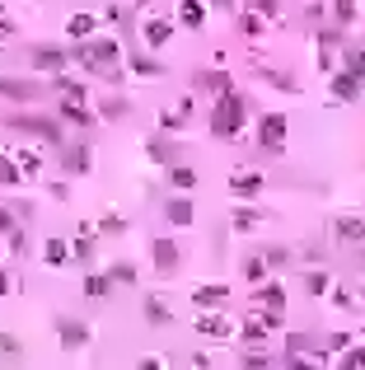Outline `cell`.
<instances>
[{"label": "cell", "mask_w": 365, "mask_h": 370, "mask_svg": "<svg viewBox=\"0 0 365 370\" xmlns=\"http://www.w3.org/2000/svg\"><path fill=\"white\" fill-rule=\"evenodd\" d=\"M243 122H248V99H243L239 90H230V94H221L216 99V108H211V136L216 141H234V136L243 132Z\"/></svg>", "instance_id": "2"}, {"label": "cell", "mask_w": 365, "mask_h": 370, "mask_svg": "<svg viewBox=\"0 0 365 370\" xmlns=\"http://www.w3.org/2000/svg\"><path fill=\"white\" fill-rule=\"evenodd\" d=\"M337 235H342V239H361V235H365V225L351 221V216H342V221H337Z\"/></svg>", "instance_id": "38"}, {"label": "cell", "mask_w": 365, "mask_h": 370, "mask_svg": "<svg viewBox=\"0 0 365 370\" xmlns=\"http://www.w3.org/2000/svg\"><path fill=\"white\" fill-rule=\"evenodd\" d=\"M258 300H263L267 314H281V310H286V291H281L277 281H272V286H263V295H258Z\"/></svg>", "instance_id": "23"}, {"label": "cell", "mask_w": 365, "mask_h": 370, "mask_svg": "<svg viewBox=\"0 0 365 370\" xmlns=\"http://www.w3.org/2000/svg\"><path fill=\"white\" fill-rule=\"evenodd\" d=\"M10 127H14V132H28V136H43L47 146H61V122H56V117H38V112H14Z\"/></svg>", "instance_id": "3"}, {"label": "cell", "mask_w": 365, "mask_h": 370, "mask_svg": "<svg viewBox=\"0 0 365 370\" xmlns=\"http://www.w3.org/2000/svg\"><path fill=\"white\" fill-rule=\"evenodd\" d=\"M337 366H342V370H365V347H347Z\"/></svg>", "instance_id": "36"}, {"label": "cell", "mask_w": 365, "mask_h": 370, "mask_svg": "<svg viewBox=\"0 0 365 370\" xmlns=\"http://www.w3.org/2000/svg\"><path fill=\"white\" fill-rule=\"evenodd\" d=\"M328 347H332V352H347V347H351V337H347V333H332Z\"/></svg>", "instance_id": "48"}, {"label": "cell", "mask_w": 365, "mask_h": 370, "mask_svg": "<svg viewBox=\"0 0 365 370\" xmlns=\"http://www.w3.org/2000/svg\"><path fill=\"white\" fill-rule=\"evenodd\" d=\"M0 94L14 103H33L38 94H43V85L38 80H19V75H0Z\"/></svg>", "instance_id": "6"}, {"label": "cell", "mask_w": 365, "mask_h": 370, "mask_svg": "<svg viewBox=\"0 0 365 370\" xmlns=\"http://www.w3.org/2000/svg\"><path fill=\"white\" fill-rule=\"evenodd\" d=\"M122 112H127V99H117V94H112V99H103V108H99V117H108V122H117Z\"/></svg>", "instance_id": "37"}, {"label": "cell", "mask_w": 365, "mask_h": 370, "mask_svg": "<svg viewBox=\"0 0 365 370\" xmlns=\"http://www.w3.org/2000/svg\"><path fill=\"white\" fill-rule=\"evenodd\" d=\"M169 33H174V28H169V19H145V23H141L145 47H164V43H169Z\"/></svg>", "instance_id": "15"}, {"label": "cell", "mask_w": 365, "mask_h": 370, "mask_svg": "<svg viewBox=\"0 0 365 370\" xmlns=\"http://www.w3.org/2000/svg\"><path fill=\"white\" fill-rule=\"evenodd\" d=\"M267 366H272V361L258 356V352H253V356H243V370H267Z\"/></svg>", "instance_id": "47"}, {"label": "cell", "mask_w": 365, "mask_h": 370, "mask_svg": "<svg viewBox=\"0 0 365 370\" xmlns=\"http://www.w3.org/2000/svg\"><path fill=\"white\" fill-rule=\"evenodd\" d=\"M145 150H150V159H155V164H169V169L178 164V141H169V136H155Z\"/></svg>", "instance_id": "13"}, {"label": "cell", "mask_w": 365, "mask_h": 370, "mask_svg": "<svg viewBox=\"0 0 365 370\" xmlns=\"http://www.w3.org/2000/svg\"><path fill=\"white\" fill-rule=\"evenodd\" d=\"M56 117H66V122H75V127H94L99 112L85 108V99H66V103H56Z\"/></svg>", "instance_id": "9"}, {"label": "cell", "mask_w": 365, "mask_h": 370, "mask_svg": "<svg viewBox=\"0 0 365 370\" xmlns=\"http://www.w3.org/2000/svg\"><path fill=\"white\" fill-rule=\"evenodd\" d=\"M263 272H267L263 258H248V263H243V277H248V281H263Z\"/></svg>", "instance_id": "42"}, {"label": "cell", "mask_w": 365, "mask_h": 370, "mask_svg": "<svg viewBox=\"0 0 365 370\" xmlns=\"http://www.w3.org/2000/svg\"><path fill=\"white\" fill-rule=\"evenodd\" d=\"M197 333L211 337V342H221V337H230V324H225L221 314H201V319H197Z\"/></svg>", "instance_id": "20"}, {"label": "cell", "mask_w": 365, "mask_h": 370, "mask_svg": "<svg viewBox=\"0 0 365 370\" xmlns=\"http://www.w3.org/2000/svg\"><path fill=\"white\" fill-rule=\"evenodd\" d=\"M192 305H197L201 314L216 310V305H225V286H197V291H192Z\"/></svg>", "instance_id": "19"}, {"label": "cell", "mask_w": 365, "mask_h": 370, "mask_svg": "<svg viewBox=\"0 0 365 370\" xmlns=\"http://www.w3.org/2000/svg\"><path fill=\"white\" fill-rule=\"evenodd\" d=\"M319 43H323V47H337V43H342V28H323Z\"/></svg>", "instance_id": "46"}, {"label": "cell", "mask_w": 365, "mask_h": 370, "mask_svg": "<svg viewBox=\"0 0 365 370\" xmlns=\"http://www.w3.org/2000/svg\"><path fill=\"white\" fill-rule=\"evenodd\" d=\"M230 192H234V197H258V192H263V179H258V174H243V169H239V174L230 179Z\"/></svg>", "instance_id": "18"}, {"label": "cell", "mask_w": 365, "mask_h": 370, "mask_svg": "<svg viewBox=\"0 0 365 370\" xmlns=\"http://www.w3.org/2000/svg\"><path fill=\"white\" fill-rule=\"evenodd\" d=\"M332 99L356 103V99H361V80H356V75H347V70H337V75H332Z\"/></svg>", "instance_id": "12"}, {"label": "cell", "mask_w": 365, "mask_h": 370, "mask_svg": "<svg viewBox=\"0 0 365 370\" xmlns=\"http://www.w3.org/2000/svg\"><path fill=\"white\" fill-rule=\"evenodd\" d=\"M150 253H155V272H164V277L178 268V244H174V239H155Z\"/></svg>", "instance_id": "11"}, {"label": "cell", "mask_w": 365, "mask_h": 370, "mask_svg": "<svg viewBox=\"0 0 365 370\" xmlns=\"http://www.w3.org/2000/svg\"><path fill=\"white\" fill-rule=\"evenodd\" d=\"M70 56H75L85 70L112 80V85L122 80V47H117V38H108V33H94L89 43H75V47H70Z\"/></svg>", "instance_id": "1"}, {"label": "cell", "mask_w": 365, "mask_h": 370, "mask_svg": "<svg viewBox=\"0 0 365 370\" xmlns=\"http://www.w3.org/2000/svg\"><path fill=\"white\" fill-rule=\"evenodd\" d=\"M108 277H112V286H136V268L132 263H112Z\"/></svg>", "instance_id": "31"}, {"label": "cell", "mask_w": 365, "mask_h": 370, "mask_svg": "<svg viewBox=\"0 0 365 370\" xmlns=\"http://www.w3.org/2000/svg\"><path fill=\"white\" fill-rule=\"evenodd\" d=\"M14 230H19V225H14V211L0 206V235H14Z\"/></svg>", "instance_id": "45"}, {"label": "cell", "mask_w": 365, "mask_h": 370, "mask_svg": "<svg viewBox=\"0 0 365 370\" xmlns=\"http://www.w3.org/2000/svg\"><path fill=\"white\" fill-rule=\"evenodd\" d=\"M286 132H290L286 112H263V117H258V146L263 150H281L286 146Z\"/></svg>", "instance_id": "5"}, {"label": "cell", "mask_w": 365, "mask_h": 370, "mask_svg": "<svg viewBox=\"0 0 365 370\" xmlns=\"http://www.w3.org/2000/svg\"><path fill=\"white\" fill-rule=\"evenodd\" d=\"M332 14H337V23H351V19H356V0H337V5H332Z\"/></svg>", "instance_id": "40"}, {"label": "cell", "mask_w": 365, "mask_h": 370, "mask_svg": "<svg viewBox=\"0 0 365 370\" xmlns=\"http://www.w3.org/2000/svg\"><path fill=\"white\" fill-rule=\"evenodd\" d=\"M263 28H267V14L248 5V10L239 14V33H248V38H253V33H263Z\"/></svg>", "instance_id": "25"}, {"label": "cell", "mask_w": 365, "mask_h": 370, "mask_svg": "<svg viewBox=\"0 0 365 370\" xmlns=\"http://www.w3.org/2000/svg\"><path fill=\"white\" fill-rule=\"evenodd\" d=\"M14 183H23V169L14 155H0V188H14Z\"/></svg>", "instance_id": "24"}, {"label": "cell", "mask_w": 365, "mask_h": 370, "mask_svg": "<svg viewBox=\"0 0 365 370\" xmlns=\"http://www.w3.org/2000/svg\"><path fill=\"white\" fill-rule=\"evenodd\" d=\"M0 352H5V356H14V352H19V342H14L10 333H0Z\"/></svg>", "instance_id": "49"}, {"label": "cell", "mask_w": 365, "mask_h": 370, "mask_svg": "<svg viewBox=\"0 0 365 370\" xmlns=\"http://www.w3.org/2000/svg\"><path fill=\"white\" fill-rule=\"evenodd\" d=\"M108 291H112V277H108V272H89V277H85V295H89V300H103Z\"/></svg>", "instance_id": "22"}, {"label": "cell", "mask_w": 365, "mask_h": 370, "mask_svg": "<svg viewBox=\"0 0 365 370\" xmlns=\"http://www.w3.org/2000/svg\"><path fill=\"white\" fill-rule=\"evenodd\" d=\"M61 164H66L70 174H85V169H89V141H75V146H66V150H61Z\"/></svg>", "instance_id": "14"}, {"label": "cell", "mask_w": 365, "mask_h": 370, "mask_svg": "<svg viewBox=\"0 0 365 370\" xmlns=\"http://www.w3.org/2000/svg\"><path fill=\"white\" fill-rule=\"evenodd\" d=\"M141 370H164V366H159V361L150 356V361H141Z\"/></svg>", "instance_id": "52"}, {"label": "cell", "mask_w": 365, "mask_h": 370, "mask_svg": "<svg viewBox=\"0 0 365 370\" xmlns=\"http://www.w3.org/2000/svg\"><path fill=\"white\" fill-rule=\"evenodd\" d=\"M178 23H183V28H201V23H206V5H201V0H183V5H178Z\"/></svg>", "instance_id": "16"}, {"label": "cell", "mask_w": 365, "mask_h": 370, "mask_svg": "<svg viewBox=\"0 0 365 370\" xmlns=\"http://www.w3.org/2000/svg\"><path fill=\"white\" fill-rule=\"evenodd\" d=\"M66 33H70V43H89V38L99 33V19H94L89 10H75L66 19Z\"/></svg>", "instance_id": "8"}, {"label": "cell", "mask_w": 365, "mask_h": 370, "mask_svg": "<svg viewBox=\"0 0 365 370\" xmlns=\"http://www.w3.org/2000/svg\"><path fill=\"white\" fill-rule=\"evenodd\" d=\"M99 230H103V235H122V230H127V221H122V216H108Z\"/></svg>", "instance_id": "44"}, {"label": "cell", "mask_w": 365, "mask_h": 370, "mask_svg": "<svg viewBox=\"0 0 365 370\" xmlns=\"http://www.w3.org/2000/svg\"><path fill=\"white\" fill-rule=\"evenodd\" d=\"M52 90H61L66 99H85V85H80V80H70V75H56V80H52Z\"/></svg>", "instance_id": "33"}, {"label": "cell", "mask_w": 365, "mask_h": 370, "mask_svg": "<svg viewBox=\"0 0 365 370\" xmlns=\"http://www.w3.org/2000/svg\"><path fill=\"white\" fill-rule=\"evenodd\" d=\"M192 85H197V90H211V94H230L234 85H230V75H225V70H197V75H192Z\"/></svg>", "instance_id": "10"}, {"label": "cell", "mask_w": 365, "mask_h": 370, "mask_svg": "<svg viewBox=\"0 0 365 370\" xmlns=\"http://www.w3.org/2000/svg\"><path fill=\"white\" fill-rule=\"evenodd\" d=\"M188 117H192V99H183L174 112H164V132H178V127H188Z\"/></svg>", "instance_id": "28"}, {"label": "cell", "mask_w": 365, "mask_h": 370, "mask_svg": "<svg viewBox=\"0 0 365 370\" xmlns=\"http://www.w3.org/2000/svg\"><path fill=\"white\" fill-rule=\"evenodd\" d=\"M164 216H169V225H192V202L188 197H169Z\"/></svg>", "instance_id": "21"}, {"label": "cell", "mask_w": 365, "mask_h": 370, "mask_svg": "<svg viewBox=\"0 0 365 370\" xmlns=\"http://www.w3.org/2000/svg\"><path fill=\"white\" fill-rule=\"evenodd\" d=\"M263 333H267L263 324H248L243 328V342H248V347H263Z\"/></svg>", "instance_id": "43"}, {"label": "cell", "mask_w": 365, "mask_h": 370, "mask_svg": "<svg viewBox=\"0 0 365 370\" xmlns=\"http://www.w3.org/2000/svg\"><path fill=\"white\" fill-rule=\"evenodd\" d=\"M145 319H150V324H155V328H164V324H169V310H164V305L155 300V295L145 300Z\"/></svg>", "instance_id": "35"}, {"label": "cell", "mask_w": 365, "mask_h": 370, "mask_svg": "<svg viewBox=\"0 0 365 370\" xmlns=\"http://www.w3.org/2000/svg\"><path fill=\"white\" fill-rule=\"evenodd\" d=\"M263 263H267V268H286L290 253H286V248H263Z\"/></svg>", "instance_id": "39"}, {"label": "cell", "mask_w": 365, "mask_h": 370, "mask_svg": "<svg viewBox=\"0 0 365 370\" xmlns=\"http://www.w3.org/2000/svg\"><path fill=\"white\" fill-rule=\"evenodd\" d=\"M56 337H61L66 352H80L89 342V324H80V319H56Z\"/></svg>", "instance_id": "7"}, {"label": "cell", "mask_w": 365, "mask_h": 370, "mask_svg": "<svg viewBox=\"0 0 365 370\" xmlns=\"http://www.w3.org/2000/svg\"><path fill=\"white\" fill-rule=\"evenodd\" d=\"M43 263H47V268H66V263H70V244H66V239H47V244H43Z\"/></svg>", "instance_id": "17"}, {"label": "cell", "mask_w": 365, "mask_h": 370, "mask_svg": "<svg viewBox=\"0 0 365 370\" xmlns=\"http://www.w3.org/2000/svg\"><path fill=\"white\" fill-rule=\"evenodd\" d=\"M305 286H310V295H323V291H328V272H310Z\"/></svg>", "instance_id": "41"}, {"label": "cell", "mask_w": 365, "mask_h": 370, "mask_svg": "<svg viewBox=\"0 0 365 370\" xmlns=\"http://www.w3.org/2000/svg\"><path fill=\"white\" fill-rule=\"evenodd\" d=\"M132 70H136V75H145V80H155L164 66H159L155 56H141V52H132Z\"/></svg>", "instance_id": "30"}, {"label": "cell", "mask_w": 365, "mask_h": 370, "mask_svg": "<svg viewBox=\"0 0 365 370\" xmlns=\"http://www.w3.org/2000/svg\"><path fill=\"white\" fill-rule=\"evenodd\" d=\"M70 258L75 263H94V244H89V225L75 235V244H70Z\"/></svg>", "instance_id": "29"}, {"label": "cell", "mask_w": 365, "mask_h": 370, "mask_svg": "<svg viewBox=\"0 0 365 370\" xmlns=\"http://www.w3.org/2000/svg\"><path fill=\"white\" fill-rule=\"evenodd\" d=\"M169 183H174L178 192H192V188H197V174H192L188 164H174V169H169Z\"/></svg>", "instance_id": "27"}, {"label": "cell", "mask_w": 365, "mask_h": 370, "mask_svg": "<svg viewBox=\"0 0 365 370\" xmlns=\"http://www.w3.org/2000/svg\"><path fill=\"white\" fill-rule=\"evenodd\" d=\"M258 221H263V211H258V206H239V211H234V230H253Z\"/></svg>", "instance_id": "34"}, {"label": "cell", "mask_w": 365, "mask_h": 370, "mask_svg": "<svg viewBox=\"0 0 365 370\" xmlns=\"http://www.w3.org/2000/svg\"><path fill=\"white\" fill-rule=\"evenodd\" d=\"M28 61H33V66L38 70H43V75H66V66H70V61H75V56H70L66 52V47H52V43H38L33 47V52H28Z\"/></svg>", "instance_id": "4"}, {"label": "cell", "mask_w": 365, "mask_h": 370, "mask_svg": "<svg viewBox=\"0 0 365 370\" xmlns=\"http://www.w3.org/2000/svg\"><path fill=\"white\" fill-rule=\"evenodd\" d=\"M14 159H19L23 179H33V174H38V164H43V155H38V150H14Z\"/></svg>", "instance_id": "32"}, {"label": "cell", "mask_w": 365, "mask_h": 370, "mask_svg": "<svg viewBox=\"0 0 365 370\" xmlns=\"http://www.w3.org/2000/svg\"><path fill=\"white\" fill-rule=\"evenodd\" d=\"M0 295H10V272L0 268Z\"/></svg>", "instance_id": "50"}, {"label": "cell", "mask_w": 365, "mask_h": 370, "mask_svg": "<svg viewBox=\"0 0 365 370\" xmlns=\"http://www.w3.org/2000/svg\"><path fill=\"white\" fill-rule=\"evenodd\" d=\"M342 70H347V75H356V80H365V47H347Z\"/></svg>", "instance_id": "26"}, {"label": "cell", "mask_w": 365, "mask_h": 370, "mask_svg": "<svg viewBox=\"0 0 365 370\" xmlns=\"http://www.w3.org/2000/svg\"><path fill=\"white\" fill-rule=\"evenodd\" d=\"M211 5H221V10H230V5H234V0H211Z\"/></svg>", "instance_id": "53"}, {"label": "cell", "mask_w": 365, "mask_h": 370, "mask_svg": "<svg viewBox=\"0 0 365 370\" xmlns=\"http://www.w3.org/2000/svg\"><path fill=\"white\" fill-rule=\"evenodd\" d=\"M10 33H14V23H10V19H0V43H5Z\"/></svg>", "instance_id": "51"}]
</instances>
